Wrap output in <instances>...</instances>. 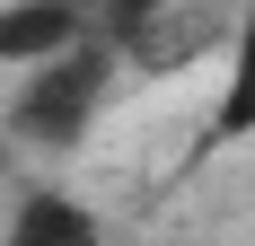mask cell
<instances>
[{"label":"cell","mask_w":255,"mask_h":246,"mask_svg":"<svg viewBox=\"0 0 255 246\" xmlns=\"http://www.w3.org/2000/svg\"><path fill=\"white\" fill-rule=\"evenodd\" d=\"M71 9H97V18H106V0H71Z\"/></svg>","instance_id":"cell-6"},{"label":"cell","mask_w":255,"mask_h":246,"mask_svg":"<svg viewBox=\"0 0 255 246\" xmlns=\"http://www.w3.org/2000/svg\"><path fill=\"white\" fill-rule=\"evenodd\" d=\"M167 9H176V0H106V35L124 44V35H141V26L167 18Z\"/></svg>","instance_id":"cell-5"},{"label":"cell","mask_w":255,"mask_h":246,"mask_svg":"<svg viewBox=\"0 0 255 246\" xmlns=\"http://www.w3.org/2000/svg\"><path fill=\"white\" fill-rule=\"evenodd\" d=\"M79 26H88V9H71V0H9L0 9V62L44 71V62L79 53Z\"/></svg>","instance_id":"cell-2"},{"label":"cell","mask_w":255,"mask_h":246,"mask_svg":"<svg viewBox=\"0 0 255 246\" xmlns=\"http://www.w3.org/2000/svg\"><path fill=\"white\" fill-rule=\"evenodd\" d=\"M97 97H106V53H62V62H44V71H26L18 79V97H9V141H26V149H71L79 132H88V115H97Z\"/></svg>","instance_id":"cell-1"},{"label":"cell","mask_w":255,"mask_h":246,"mask_svg":"<svg viewBox=\"0 0 255 246\" xmlns=\"http://www.w3.org/2000/svg\"><path fill=\"white\" fill-rule=\"evenodd\" d=\"M247 132H255V9L229 35V88L211 106V141H247Z\"/></svg>","instance_id":"cell-4"},{"label":"cell","mask_w":255,"mask_h":246,"mask_svg":"<svg viewBox=\"0 0 255 246\" xmlns=\"http://www.w3.org/2000/svg\"><path fill=\"white\" fill-rule=\"evenodd\" d=\"M0 246H106V220L71 194H26L0 229Z\"/></svg>","instance_id":"cell-3"}]
</instances>
